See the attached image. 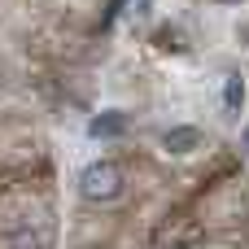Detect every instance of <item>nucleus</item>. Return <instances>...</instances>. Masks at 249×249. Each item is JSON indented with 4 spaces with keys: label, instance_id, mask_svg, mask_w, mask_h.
Listing matches in <instances>:
<instances>
[{
    "label": "nucleus",
    "instance_id": "obj_1",
    "mask_svg": "<svg viewBox=\"0 0 249 249\" xmlns=\"http://www.w3.org/2000/svg\"><path fill=\"white\" fill-rule=\"evenodd\" d=\"M123 188H127V179H123L118 162H109V158L79 171V197H83V201H101V206H105V201H118Z\"/></svg>",
    "mask_w": 249,
    "mask_h": 249
},
{
    "label": "nucleus",
    "instance_id": "obj_2",
    "mask_svg": "<svg viewBox=\"0 0 249 249\" xmlns=\"http://www.w3.org/2000/svg\"><path fill=\"white\" fill-rule=\"evenodd\" d=\"M162 144H166L171 153H193V149H201V131H197V127H171V131L162 136Z\"/></svg>",
    "mask_w": 249,
    "mask_h": 249
},
{
    "label": "nucleus",
    "instance_id": "obj_3",
    "mask_svg": "<svg viewBox=\"0 0 249 249\" xmlns=\"http://www.w3.org/2000/svg\"><path fill=\"white\" fill-rule=\"evenodd\" d=\"M123 127H127V118H123V114H101V118H92V127H88V131H92V136H118Z\"/></svg>",
    "mask_w": 249,
    "mask_h": 249
},
{
    "label": "nucleus",
    "instance_id": "obj_4",
    "mask_svg": "<svg viewBox=\"0 0 249 249\" xmlns=\"http://www.w3.org/2000/svg\"><path fill=\"white\" fill-rule=\"evenodd\" d=\"M241 101H245V88H241V79L232 74L228 88H223V105H228V109H241Z\"/></svg>",
    "mask_w": 249,
    "mask_h": 249
},
{
    "label": "nucleus",
    "instance_id": "obj_5",
    "mask_svg": "<svg viewBox=\"0 0 249 249\" xmlns=\"http://www.w3.org/2000/svg\"><path fill=\"white\" fill-rule=\"evenodd\" d=\"M214 4H241V0H214Z\"/></svg>",
    "mask_w": 249,
    "mask_h": 249
},
{
    "label": "nucleus",
    "instance_id": "obj_6",
    "mask_svg": "<svg viewBox=\"0 0 249 249\" xmlns=\"http://www.w3.org/2000/svg\"><path fill=\"white\" fill-rule=\"evenodd\" d=\"M245 153H249V127H245Z\"/></svg>",
    "mask_w": 249,
    "mask_h": 249
}]
</instances>
